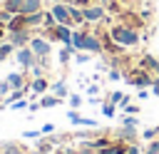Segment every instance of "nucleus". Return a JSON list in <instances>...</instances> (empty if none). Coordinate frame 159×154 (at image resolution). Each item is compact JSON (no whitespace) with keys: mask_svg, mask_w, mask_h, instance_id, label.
I'll return each mask as SVG.
<instances>
[{"mask_svg":"<svg viewBox=\"0 0 159 154\" xmlns=\"http://www.w3.org/2000/svg\"><path fill=\"white\" fill-rule=\"evenodd\" d=\"M52 92H55V97L62 99V97L67 94V84H65V82H57V84H52Z\"/></svg>","mask_w":159,"mask_h":154,"instance_id":"nucleus-18","label":"nucleus"},{"mask_svg":"<svg viewBox=\"0 0 159 154\" xmlns=\"http://www.w3.org/2000/svg\"><path fill=\"white\" fill-rule=\"evenodd\" d=\"M122 99H124V94H122V92H112V102H114V104H117V102H122Z\"/></svg>","mask_w":159,"mask_h":154,"instance_id":"nucleus-27","label":"nucleus"},{"mask_svg":"<svg viewBox=\"0 0 159 154\" xmlns=\"http://www.w3.org/2000/svg\"><path fill=\"white\" fill-rule=\"evenodd\" d=\"M0 2H5V0H0Z\"/></svg>","mask_w":159,"mask_h":154,"instance_id":"nucleus-42","label":"nucleus"},{"mask_svg":"<svg viewBox=\"0 0 159 154\" xmlns=\"http://www.w3.org/2000/svg\"><path fill=\"white\" fill-rule=\"evenodd\" d=\"M0 35H2V27H0Z\"/></svg>","mask_w":159,"mask_h":154,"instance_id":"nucleus-41","label":"nucleus"},{"mask_svg":"<svg viewBox=\"0 0 159 154\" xmlns=\"http://www.w3.org/2000/svg\"><path fill=\"white\" fill-rule=\"evenodd\" d=\"M45 25H47L50 30H52V27L57 25V20H55V15H52V12H45Z\"/></svg>","mask_w":159,"mask_h":154,"instance_id":"nucleus-22","label":"nucleus"},{"mask_svg":"<svg viewBox=\"0 0 159 154\" xmlns=\"http://www.w3.org/2000/svg\"><path fill=\"white\" fill-rule=\"evenodd\" d=\"M12 50H15V45H12V42H7V45H0V62H2V60H5V57L12 52Z\"/></svg>","mask_w":159,"mask_h":154,"instance_id":"nucleus-20","label":"nucleus"},{"mask_svg":"<svg viewBox=\"0 0 159 154\" xmlns=\"http://www.w3.org/2000/svg\"><path fill=\"white\" fill-rule=\"evenodd\" d=\"M20 5H22V0H5V10H7V12H12V15H17Z\"/></svg>","mask_w":159,"mask_h":154,"instance_id":"nucleus-15","label":"nucleus"},{"mask_svg":"<svg viewBox=\"0 0 159 154\" xmlns=\"http://www.w3.org/2000/svg\"><path fill=\"white\" fill-rule=\"evenodd\" d=\"M70 15H72V22H84V12L77 10L75 5H70Z\"/></svg>","mask_w":159,"mask_h":154,"instance_id":"nucleus-16","label":"nucleus"},{"mask_svg":"<svg viewBox=\"0 0 159 154\" xmlns=\"http://www.w3.org/2000/svg\"><path fill=\"white\" fill-rule=\"evenodd\" d=\"M77 2H80V0H77Z\"/></svg>","mask_w":159,"mask_h":154,"instance_id":"nucleus-43","label":"nucleus"},{"mask_svg":"<svg viewBox=\"0 0 159 154\" xmlns=\"http://www.w3.org/2000/svg\"><path fill=\"white\" fill-rule=\"evenodd\" d=\"M104 7H107V10H112V12H119V2H117V0H109Z\"/></svg>","mask_w":159,"mask_h":154,"instance_id":"nucleus-24","label":"nucleus"},{"mask_svg":"<svg viewBox=\"0 0 159 154\" xmlns=\"http://www.w3.org/2000/svg\"><path fill=\"white\" fill-rule=\"evenodd\" d=\"M144 154H159V142H152V144H149V149H147Z\"/></svg>","mask_w":159,"mask_h":154,"instance_id":"nucleus-25","label":"nucleus"},{"mask_svg":"<svg viewBox=\"0 0 159 154\" xmlns=\"http://www.w3.org/2000/svg\"><path fill=\"white\" fill-rule=\"evenodd\" d=\"M12 89H22V75H17V72H12V75H7V79H5Z\"/></svg>","mask_w":159,"mask_h":154,"instance_id":"nucleus-11","label":"nucleus"},{"mask_svg":"<svg viewBox=\"0 0 159 154\" xmlns=\"http://www.w3.org/2000/svg\"><path fill=\"white\" fill-rule=\"evenodd\" d=\"M67 154H94L92 149H80V152H67Z\"/></svg>","mask_w":159,"mask_h":154,"instance_id":"nucleus-34","label":"nucleus"},{"mask_svg":"<svg viewBox=\"0 0 159 154\" xmlns=\"http://www.w3.org/2000/svg\"><path fill=\"white\" fill-rule=\"evenodd\" d=\"M102 114L104 117H114V102H104L102 104Z\"/></svg>","mask_w":159,"mask_h":154,"instance_id":"nucleus-21","label":"nucleus"},{"mask_svg":"<svg viewBox=\"0 0 159 154\" xmlns=\"http://www.w3.org/2000/svg\"><path fill=\"white\" fill-rule=\"evenodd\" d=\"M67 117H70V122H75V124H87V127H97V122H94V119L80 117L77 112H67Z\"/></svg>","mask_w":159,"mask_h":154,"instance_id":"nucleus-10","label":"nucleus"},{"mask_svg":"<svg viewBox=\"0 0 159 154\" xmlns=\"http://www.w3.org/2000/svg\"><path fill=\"white\" fill-rule=\"evenodd\" d=\"M30 47H32V52H35L37 57H47V55H50V42L42 40V37H32V40H30Z\"/></svg>","mask_w":159,"mask_h":154,"instance_id":"nucleus-5","label":"nucleus"},{"mask_svg":"<svg viewBox=\"0 0 159 154\" xmlns=\"http://www.w3.org/2000/svg\"><path fill=\"white\" fill-rule=\"evenodd\" d=\"M157 132H159V129H147V132H144V139H154Z\"/></svg>","mask_w":159,"mask_h":154,"instance_id":"nucleus-30","label":"nucleus"},{"mask_svg":"<svg viewBox=\"0 0 159 154\" xmlns=\"http://www.w3.org/2000/svg\"><path fill=\"white\" fill-rule=\"evenodd\" d=\"M99 154H127V147L124 144H114V147H102Z\"/></svg>","mask_w":159,"mask_h":154,"instance_id":"nucleus-12","label":"nucleus"},{"mask_svg":"<svg viewBox=\"0 0 159 154\" xmlns=\"http://www.w3.org/2000/svg\"><path fill=\"white\" fill-rule=\"evenodd\" d=\"M7 107H10V109H22V107H30V104H27V102H22V99H17V102H10Z\"/></svg>","mask_w":159,"mask_h":154,"instance_id":"nucleus-23","label":"nucleus"},{"mask_svg":"<svg viewBox=\"0 0 159 154\" xmlns=\"http://www.w3.org/2000/svg\"><path fill=\"white\" fill-rule=\"evenodd\" d=\"M92 147H99V149H102V147H107V139H97Z\"/></svg>","mask_w":159,"mask_h":154,"instance_id":"nucleus-33","label":"nucleus"},{"mask_svg":"<svg viewBox=\"0 0 159 154\" xmlns=\"http://www.w3.org/2000/svg\"><path fill=\"white\" fill-rule=\"evenodd\" d=\"M70 104H72V107H80V104H82V97H80V94H72V97H70Z\"/></svg>","mask_w":159,"mask_h":154,"instance_id":"nucleus-26","label":"nucleus"},{"mask_svg":"<svg viewBox=\"0 0 159 154\" xmlns=\"http://www.w3.org/2000/svg\"><path fill=\"white\" fill-rule=\"evenodd\" d=\"M82 12H84V22H97L104 17V5H89Z\"/></svg>","mask_w":159,"mask_h":154,"instance_id":"nucleus-4","label":"nucleus"},{"mask_svg":"<svg viewBox=\"0 0 159 154\" xmlns=\"http://www.w3.org/2000/svg\"><path fill=\"white\" fill-rule=\"evenodd\" d=\"M127 154H139V149L137 147H127Z\"/></svg>","mask_w":159,"mask_h":154,"instance_id":"nucleus-36","label":"nucleus"},{"mask_svg":"<svg viewBox=\"0 0 159 154\" xmlns=\"http://www.w3.org/2000/svg\"><path fill=\"white\" fill-rule=\"evenodd\" d=\"M15 57H17V62H20L22 67H35V57H37V55L32 52V47H20Z\"/></svg>","mask_w":159,"mask_h":154,"instance_id":"nucleus-3","label":"nucleus"},{"mask_svg":"<svg viewBox=\"0 0 159 154\" xmlns=\"http://www.w3.org/2000/svg\"><path fill=\"white\" fill-rule=\"evenodd\" d=\"M40 7H42V0H22V5H20V15H32V12H40Z\"/></svg>","mask_w":159,"mask_h":154,"instance_id":"nucleus-7","label":"nucleus"},{"mask_svg":"<svg viewBox=\"0 0 159 154\" xmlns=\"http://www.w3.org/2000/svg\"><path fill=\"white\" fill-rule=\"evenodd\" d=\"M84 37H87V32H80V30L72 32V45H75V47H82V45H84Z\"/></svg>","mask_w":159,"mask_h":154,"instance_id":"nucleus-17","label":"nucleus"},{"mask_svg":"<svg viewBox=\"0 0 159 154\" xmlns=\"http://www.w3.org/2000/svg\"><path fill=\"white\" fill-rule=\"evenodd\" d=\"M60 2H70V0H60Z\"/></svg>","mask_w":159,"mask_h":154,"instance_id":"nucleus-40","label":"nucleus"},{"mask_svg":"<svg viewBox=\"0 0 159 154\" xmlns=\"http://www.w3.org/2000/svg\"><path fill=\"white\" fill-rule=\"evenodd\" d=\"M0 20H7V22H10V20H12V12H7V10H0Z\"/></svg>","mask_w":159,"mask_h":154,"instance_id":"nucleus-31","label":"nucleus"},{"mask_svg":"<svg viewBox=\"0 0 159 154\" xmlns=\"http://www.w3.org/2000/svg\"><path fill=\"white\" fill-rule=\"evenodd\" d=\"M55 37L62 40L65 45H72V32H70V25H57L55 27Z\"/></svg>","mask_w":159,"mask_h":154,"instance_id":"nucleus-9","label":"nucleus"},{"mask_svg":"<svg viewBox=\"0 0 159 154\" xmlns=\"http://www.w3.org/2000/svg\"><path fill=\"white\" fill-rule=\"evenodd\" d=\"M154 72H159V62H157V67H154Z\"/></svg>","mask_w":159,"mask_h":154,"instance_id":"nucleus-37","label":"nucleus"},{"mask_svg":"<svg viewBox=\"0 0 159 154\" xmlns=\"http://www.w3.org/2000/svg\"><path fill=\"white\" fill-rule=\"evenodd\" d=\"M35 154H45V152H42V149H40V152H35Z\"/></svg>","mask_w":159,"mask_h":154,"instance_id":"nucleus-38","label":"nucleus"},{"mask_svg":"<svg viewBox=\"0 0 159 154\" xmlns=\"http://www.w3.org/2000/svg\"><path fill=\"white\" fill-rule=\"evenodd\" d=\"M40 132H42V134H52V132H55V124H45Z\"/></svg>","mask_w":159,"mask_h":154,"instance_id":"nucleus-29","label":"nucleus"},{"mask_svg":"<svg viewBox=\"0 0 159 154\" xmlns=\"http://www.w3.org/2000/svg\"><path fill=\"white\" fill-rule=\"evenodd\" d=\"M127 79H129L132 84H139V87L149 84V75H144V72H142V75H137V77H127Z\"/></svg>","mask_w":159,"mask_h":154,"instance_id":"nucleus-13","label":"nucleus"},{"mask_svg":"<svg viewBox=\"0 0 159 154\" xmlns=\"http://www.w3.org/2000/svg\"><path fill=\"white\" fill-rule=\"evenodd\" d=\"M55 104H60V97L47 94V97H42V99H40V107H55Z\"/></svg>","mask_w":159,"mask_h":154,"instance_id":"nucleus-19","label":"nucleus"},{"mask_svg":"<svg viewBox=\"0 0 159 154\" xmlns=\"http://www.w3.org/2000/svg\"><path fill=\"white\" fill-rule=\"evenodd\" d=\"M25 137L27 139H35V137H40V132H25Z\"/></svg>","mask_w":159,"mask_h":154,"instance_id":"nucleus-35","label":"nucleus"},{"mask_svg":"<svg viewBox=\"0 0 159 154\" xmlns=\"http://www.w3.org/2000/svg\"><path fill=\"white\" fill-rule=\"evenodd\" d=\"M107 2H109V0H102V5H107Z\"/></svg>","mask_w":159,"mask_h":154,"instance_id":"nucleus-39","label":"nucleus"},{"mask_svg":"<svg viewBox=\"0 0 159 154\" xmlns=\"http://www.w3.org/2000/svg\"><path fill=\"white\" fill-rule=\"evenodd\" d=\"M47 87H50V84H47V82H45L42 77H37V79L32 82V92H35V94H40V92H45Z\"/></svg>","mask_w":159,"mask_h":154,"instance_id":"nucleus-14","label":"nucleus"},{"mask_svg":"<svg viewBox=\"0 0 159 154\" xmlns=\"http://www.w3.org/2000/svg\"><path fill=\"white\" fill-rule=\"evenodd\" d=\"M82 50H87V52H102L104 47H102V42H99V37H94V35H87L84 37V45H82Z\"/></svg>","mask_w":159,"mask_h":154,"instance_id":"nucleus-8","label":"nucleus"},{"mask_svg":"<svg viewBox=\"0 0 159 154\" xmlns=\"http://www.w3.org/2000/svg\"><path fill=\"white\" fill-rule=\"evenodd\" d=\"M109 35H112V40H114L117 45H124V47L139 42V32H137L134 27H127V25H117V27H112Z\"/></svg>","mask_w":159,"mask_h":154,"instance_id":"nucleus-1","label":"nucleus"},{"mask_svg":"<svg viewBox=\"0 0 159 154\" xmlns=\"http://www.w3.org/2000/svg\"><path fill=\"white\" fill-rule=\"evenodd\" d=\"M124 127H137V119L134 117H124Z\"/></svg>","mask_w":159,"mask_h":154,"instance_id":"nucleus-28","label":"nucleus"},{"mask_svg":"<svg viewBox=\"0 0 159 154\" xmlns=\"http://www.w3.org/2000/svg\"><path fill=\"white\" fill-rule=\"evenodd\" d=\"M50 12L55 15L57 25H70V20H72V15H70V2H55Z\"/></svg>","mask_w":159,"mask_h":154,"instance_id":"nucleus-2","label":"nucleus"},{"mask_svg":"<svg viewBox=\"0 0 159 154\" xmlns=\"http://www.w3.org/2000/svg\"><path fill=\"white\" fill-rule=\"evenodd\" d=\"M10 42H12L15 47H25V42H30L27 30H25V27H20V30H10Z\"/></svg>","mask_w":159,"mask_h":154,"instance_id":"nucleus-6","label":"nucleus"},{"mask_svg":"<svg viewBox=\"0 0 159 154\" xmlns=\"http://www.w3.org/2000/svg\"><path fill=\"white\" fill-rule=\"evenodd\" d=\"M124 112H129V114H137V112H139V107H134V104H127V107H124Z\"/></svg>","mask_w":159,"mask_h":154,"instance_id":"nucleus-32","label":"nucleus"}]
</instances>
